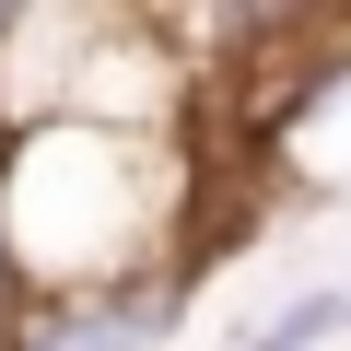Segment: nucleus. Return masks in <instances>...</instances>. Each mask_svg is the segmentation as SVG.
<instances>
[{"label": "nucleus", "instance_id": "f257e3e1", "mask_svg": "<svg viewBox=\"0 0 351 351\" xmlns=\"http://www.w3.org/2000/svg\"><path fill=\"white\" fill-rule=\"evenodd\" d=\"M0 258L24 293L188 281V152H176V129H94V117L0 129Z\"/></svg>", "mask_w": 351, "mask_h": 351}, {"label": "nucleus", "instance_id": "f03ea898", "mask_svg": "<svg viewBox=\"0 0 351 351\" xmlns=\"http://www.w3.org/2000/svg\"><path fill=\"white\" fill-rule=\"evenodd\" d=\"M188 281H106V293H24L0 316V351H164Z\"/></svg>", "mask_w": 351, "mask_h": 351}, {"label": "nucleus", "instance_id": "7ed1b4c3", "mask_svg": "<svg viewBox=\"0 0 351 351\" xmlns=\"http://www.w3.org/2000/svg\"><path fill=\"white\" fill-rule=\"evenodd\" d=\"M328 339H351V281H316V293H293V304H269L234 351H328Z\"/></svg>", "mask_w": 351, "mask_h": 351}, {"label": "nucleus", "instance_id": "20e7f679", "mask_svg": "<svg viewBox=\"0 0 351 351\" xmlns=\"http://www.w3.org/2000/svg\"><path fill=\"white\" fill-rule=\"evenodd\" d=\"M12 304H24V281H12V258H0V316H12Z\"/></svg>", "mask_w": 351, "mask_h": 351}]
</instances>
